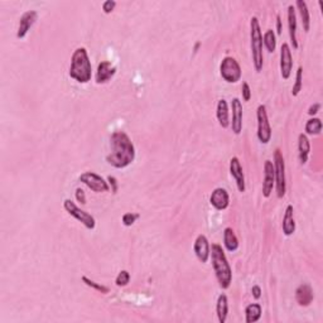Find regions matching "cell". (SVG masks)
Here are the masks:
<instances>
[{
  "label": "cell",
  "instance_id": "f546056e",
  "mask_svg": "<svg viewBox=\"0 0 323 323\" xmlns=\"http://www.w3.org/2000/svg\"><path fill=\"white\" fill-rule=\"evenodd\" d=\"M302 75H303V68L298 67L296 75V84H294L293 89H292V95H293V96H297V95L301 92L302 86H303V85H302V81H303L302 80Z\"/></svg>",
  "mask_w": 323,
  "mask_h": 323
},
{
  "label": "cell",
  "instance_id": "e0dca14e",
  "mask_svg": "<svg viewBox=\"0 0 323 323\" xmlns=\"http://www.w3.org/2000/svg\"><path fill=\"white\" fill-rule=\"evenodd\" d=\"M116 73V68L111 65L109 61H103L99 63L96 71V82L97 84H106L108 81H110Z\"/></svg>",
  "mask_w": 323,
  "mask_h": 323
},
{
  "label": "cell",
  "instance_id": "4316f807",
  "mask_svg": "<svg viewBox=\"0 0 323 323\" xmlns=\"http://www.w3.org/2000/svg\"><path fill=\"white\" fill-rule=\"evenodd\" d=\"M263 43H264V46L267 47V49L270 53H273L275 51V48H277V37H275V33L272 29L267 30L264 33V35H263Z\"/></svg>",
  "mask_w": 323,
  "mask_h": 323
},
{
  "label": "cell",
  "instance_id": "44dd1931",
  "mask_svg": "<svg viewBox=\"0 0 323 323\" xmlns=\"http://www.w3.org/2000/svg\"><path fill=\"white\" fill-rule=\"evenodd\" d=\"M288 28H289V37H291L293 48H298V40H297V15L296 9L293 5L288 6Z\"/></svg>",
  "mask_w": 323,
  "mask_h": 323
},
{
  "label": "cell",
  "instance_id": "5bb4252c",
  "mask_svg": "<svg viewBox=\"0 0 323 323\" xmlns=\"http://www.w3.org/2000/svg\"><path fill=\"white\" fill-rule=\"evenodd\" d=\"M210 203L211 206L216 208L218 211L226 210L229 207L230 203V197L229 193L225 188H216L213 189L212 194L210 197Z\"/></svg>",
  "mask_w": 323,
  "mask_h": 323
},
{
  "label": "cell",
  "instance_id": "74e56055",
  "mask_svg": "<svg viewBox=\"0 0 323 323\" xmlns=\"http://www.w3.org/2000/svg\"><path fill=\"white\" fill-rule=\"evenodd\" d=\"M320 108H321L320 104H315V105H312L310 108V110H308V115H311V116L316 115V114L318 113V110H320Z\"/></svg>",
  "mask_w": 323,
  "mask_h": 323
},
{
  "label": "cell",
  "instance_id": "7402d4cb",
  "mask_svg": "<svg viewBox=\"0 0 323 323\" xmlns=\"http://www.w3.org/2000/svg\"><path fill=\"white\" fill-rule=\"evenodd\" d=\"M298 151H299V161L302 164H306L308 161L311 152V143L306 134H299L298 137Z\"/></svg>",
  "mask_w": 323,
  "mask_h": 323
},
{
  "label": "cell",
  "instance_id": "9c48e42d",
  "mask_svg": "<svg viewBox=\"0 0 323 323\" xmlns=\"http://www.w3.org/2000/svg\"><path fill=\"white\" fill-rule=\"evenodd\" d=\"M80 182L89 187L91 191L101 193V192H108L110 189L109 183L104 179L101 175L96 174L94 172H85L80 175Z\"/></svg>",
  "mask_w": 323,
  "mask_h": 323
},
{
  "label": "cell",
  "instance_id": "1f68e13d",
  "mask_svg": "<svg viewBox=\"0 0 323 323\" xmlns=\"http://www.w3.org/2000/svg\"><path fill=\"white\" fill-rule=\"evenodd\" d=\"M138 217H139V215H137V213H125V215L123 216V224H124L125 226H132V225H134L135 220H137Z\"/></svg>",
  "mask_w": 323,
  "mask_h": 323
},
{
  "label": "cell",
  "instance_id": "4dcf8cb0",
  "mask_svg": "<svg viewBox=\"0 0 323 323\" xmlns=\"http://www.w3.org/2000/svg\"><path fill=\"white\" fill-rule=\"evenodd\" d=\"M129 282H130V274H129V272H127V270H121L115 279V284L118 287L128 286V284H129Z\"/></svg>",
  "mask_w": 323,
  "mask_h": 323
},
{
  "label": "cell",
  "instance_id": "5b68a950",
  "mask_svg": "<svg viewBox=\"0 0 323 323\" xmlns=\"http://www.w3.org/2000/svg\"><path fill=\"white\" fill-rule=\"evenodd\" d=\"M274 172H275V186H277V196L283 198L286 196V163L280 149L274 152Z\"/></svg>",
  "mask_w": 323,
  "mask_h": 323
},
{
  "label": "cell",
  "instance_id": "277c9868",
  "mask_svg": "<svg viewBox=\"0 0 323 323\" xmlns=\"http://www.w3.org/2000/svg\"><path fill=\"white\" fill-rule=\"evenodd\" d=\"M250 40H251V56L256 72L263 70L264 56H263V34H261L260 24L256 16L250 20Z\"/></svg>",
  "mask_w": 323,
  "mask_h": 323
},
{
  "label": "cell",
  "instance_id": "7a4b0ae2",
  "mask_svg": "<svg viewBox=\"0 0 323 323\" xmlns=\"http://www.w3.org/2000/svg\"><path fill=\"white\" fill-rule=\"evenodd\" d=\"M210 258L212 260V267L218 284L222 289H227L231 286L232 270L222 250V246L218 244H212V246H210Z\"/></svg>",
  "mask_w": 323,
  "mask_h": 323
},
{
  "label": "cell",
  "instance_id": "836d02e7",
  "mask_svg": "<svg viewBox=\"0 0 323 323\" xmlns=\"http://www.w3.org/2000/svg\"><path fill=\"white\" fill-rule=\"evenodd\" d=\"M116 6V1H114V0H106V1H104L103 4V10L105 14H110L111 11L114 10V8Z\"/></svg>",
  "mask_w": 323,
  "mask_h": 323
},
{
  "label": "cell",
  "instance_id": "7c38bea8",
  "mask_svg": "<svg viewBox=\"0 0 323 323\" xmlns=\"http://www.w3.org/2000/svg\"><path fill=\"white\" fill-rule=\"evenodd\" d=\"M275 184V172L273 162L267 161L264 164V182H263V194L264 197H269L272 194Z\"/></svg>",
  "mask_w": 323,
  "mask_h": 323
},
{
  "label": "cell",
  "instance_id": "d4e9b609",
  "mask_svg": "<svg viewBox=\"0 0 323 323\" xmlns=\"http://www.w3.org/2000/svg\"><path fill=\"white\" fill-rule=\"evenodd\" d=\"M224 244L225 248L229 251H236L239 248V240L235 235L234 230L231 227H226L224 231Z\"/></svg>",
  "mask_w": 323,
  "mask_h": 323
},
{
  "label": "cell",
  "instance_id": "cb8c5ba5",
  "mask_svg": "<svg viewBox=\"0 0 323 323\" xmlns=\"http://www.w3.org/2000/svg\"><path fill=\"white\" fill-rule=\"evenodd\" d=\"M296 5H297V8H298L299 14H301L303 29H305V32H310L311 16H310V10H308L307 3H306L305 0H297Z\"/></svg>",
  "mask_w": 323,
  "mask_h": 323
},
{
  "label": "cell",
  "instance_id": "9a60e30c",
  "mask_svg": "<svg viewBox=\"0 0 323 323\" xmlns=\"http://www.w3.org/2000/svg\"><path fill=\"white\" fill-rule=\"evenodd\" d=\"M230 173L236 180L237 189L240 192H245V175L242 172L241 163H240L237 157H232L231 161H230Z\"/></svg>",
  "mask_w": 323,
  "mask_h": 323
},
{
  "label": "cell",
  "instance_id": "8d00e7d4",
  "mask_svg": "<svg viewBox=\"0 0 323 323\" xmlns=\"http://www.w3.org/2000/svg\"><path fill=\"white\" fill-rule=\"evenodd\" d=\"M251 293H253L254 298L259 299L261 297V288L259 286H254L253 289H251Z\"/></svg>",
  "mask_w": 323,
  "mask_h": 323
},
{
  "label": "cell",
  "instance_id": "603a6c76",
  "mask_svg": "<svg viewBox=\"0 0 323 323\" xmlns=\"http://www.w3.org/2000/svg\"><path fill=\"white\" fill-rule=\"evenodd\" d=\"M216 313L220 323L226 322L227 313H229V302H227V297L225 294H221L217 299V305H216Z\"/></svg>",
  "mask_w": 323,
  "mask_h": 323
},
{
  "label": "cell",
  "instance_id": "4fadbf2b",
  "mask_svg": "<svg viewBox=\"0 0 323 323\" xmlns=\"http://www.w3.org/2000/svg\"><path fill=\"white\" fill-rule=\"evenodd\" d=\"M193 250L201 263H207V260L210 259V244H208V240L205 235H198L197 236L196 241H194Z\"/></svg>",
  "mask_w": 323,
  "mask_h": 323
},
{
  "label": "cell",
  "instance_id": "6da1fadb",
  "mask_svg": "<svg viewBox=\"0 0 323 323\" xmlns=\"http://www.w3.org/2000/svg\"><path fill=\"white\" fill-rule=\"evenodd\" d=\"M111 152L106 156L108 164L114 168H127L135 159V148L130 138L124 132H115L110 137Z\"/></svg>",
  "mask_w": 323,
  "mask_h": 323
},
{
  "label": "cell",
  "instance_id": "2e32d148",
  "mask_svg": "<svg viewBox=\"0 0 323 323\" xmlns=\"http://www.w3.org/2000/svg\"><path fill=\"white\" fill-rule=\"evenodd\" d=\"M232 109V121L230 123L232 128V132L236 135H239L242 130V105L237 97L232 99L231 101Z\"/></svg>",
  "mask_w": 323,
  "mask_h": 323
},
{
  "label": "cell",
  "instance_id": "52a82bcc",
  "mask_svg": "<svg viewBox=\"0 0 323 323\" xmlns=\"http://www.w3.org/2000/svg\"><path fill=\"white\" fill-rule=\"evenodd\" d=\"M63 208L67 211L68 215H71L72 217H75L76 220L80 221L81 224L84 225L86 229L94 230L95 226H96V221H95L94 216L87 213L86 211L81 210L78 206H76L75 202H72L71 199H65V201H63Z\"/></svg>",
  "mask_w": 323,
  "mask_h": 323
},
{
  "label": "cell",
  "instance_id": "ba28073f",
  "mask_svg": "<svg viewBox=\"0 0 323 323\" xmlns=\"http://www.w3.org/2000/svg\"><path fill=\"white\" fill-rule=\"evenodd\" d=\"M258 118V139L261 144H268L272 139V128L268 119L267 108L265 105H259L256 110Z\"/></svg>",
  "mask_w": 323,
  "mask_h": 323
},
{
  "label": "cell",
  "instance_id": "ffe728a7",
  "mask_svg": "<svg viewBox=\"0 0 323 323\" xmlns=\"http://www.w3.org/2000/svg\"><path fill=\"white\" fill-rule=\"evenodd\" d=\"M216 116H217L218 124L221 127L226 129L230 125V118H229V106H227L226 100L221 99L217 103V110H216Z\"/></svg>",
  "mask_w": 323,
  "mask_h": 323
},
{
  "label": "cell",
  "instance_id": "ac0fdd59",
  "mask_svg": "<svg viewBox=\"0 0 323 323\" xmlns=\"http://www.w3.org/2000/svg\"><path fill=\"white\" fill-rule=\"evenodd\" d=\"M313 289L308 284H301L296 289V301L301 307H308L313 302Z\"/></svg>",
  "mask_w": 323,
  "mask_h": 323
},
{
  "label": "cell",
  "instance_id": "83f0119b",
  "mask_svg": "<svg viewBox=\"0 0 323 323\" xmlns=\"http://www.w3.org/2000/svg\"><path fill=\"white\" fill-rule=\"evenodd\" d=\"M322 130V121L318 118H312L306 124V133L310 135H318Z\"/></svg>",
  "mask_w": 323,
  "mask_h": 323
},
{
  "label": "cell",
  "instance_id": "e575fe53",
  "mask_svg": "<svg viewBox=\"0 0 323 323\" xmlns=\"http://www.w3.org/2000/svg\"><path fill=\"white\" fill-rule=\"evenodd\" d=\"M76 199L80 202L81 205H86V196H85V191L82 188H77L75 192Z\"/></svg>",
  "mask_w": 323,
  "mask_h": 323
},
{
  "label": "cell",
  "instance_id": "d6a6232c",
  "mask_svg": "<svg viewBox=\"0 0 323 323\" xmlns=\"http://www.w3.org/2000/svg\"><path fill=\"white\" fill-rule=\"evenodd\" d=\"M241 90H242V99H244V101H250L251 90L248 82H244V84H242Z\"/></svg>",
  "mask_w": 323,
  "mask_h": 323
},
{
  "label": "cell",
  "instance_id": "30bf717a",
  "mask_svg": "<svg viewBox=\"0 0 323 323\" xmlns=\"http://www.w3.org/2000/svg\"><path fill=\"white\" fill-rule=\"evenodd\" d=\"M292 68H293V58H292L291 47L288 43H283L280 48V75L284 80L291 77Z\"/></svg>",
  "mask_w": 323,
  "mask_h": 323
},
{
  "label": "cell",
  "instance_id": "8992f818",
  "mask_svg": "<svg viewBox=\"0 0 323 323\" xmlns=\"http://www.w3.org/2000/svg\"><path fill=\"white\" fill-rule=\"evenodd\" d=\"M221 77L229 84H236L241 78V67L234 57H225L220 65Z\"/></svg>",
  "mask_w": 323,
  "mask_h": 323
},
{
  "label": "cell",
  "instance_id": "d6986e66",
  "mask_svg": "<svg viewBox=\"0 0 323 323\" xmlns=\"http://www.w3.org/2000/svg\"><path fill=\"white\" fill-rule=\"evenodd\" d=\"M294 208L292 205H288L286 208V213L283 217V232L286 236H291L296 231V222H294Z\"/></svg>",
  "mask_w": 323,
  "mask_h": 323
},
{
  "label": "cell",
  "instance_id": "3957f363",
  "mask_svg": "<svg viewBox=\"0 0 323 323\" xmlns=\"http://www.w3.org/2000/svg\"><path fill=\"white\" fill-rule=\"evenodd\" d=\"M70 77L77 81L78 84H87L91 81L92 67L86 48L80 47L73 52L71 57Z\"/></svg>",
  "mask_w": 323,
  "mask_h": 323
},
{
  "label": "cell",
  "instance_id": "8fae6325",
  "mask_svg": "<svg viewBox=\"0 0 323 323\" xmlns=\"http://www.w3.org/2000/svg\"><path fill=\"white\" fill-rule=\"evenodd\" d=\"M37 18L38 13L35 10H28L20 16V19H19L18 32H16V38H18V39H23V38L28 34V32H29L30 28L33 27Z\"/></svg>",
  "mask_w": 323,
  "mask_h": 323
},
{
  "label": "cell",
  "instance_id": "d590c367",
  "mask_svg": "<svg viewBox=\"0 0 323 323\" xmlns=\"http://www.w3.org/2000/svg\"><path fill=\"white\" fill-rule=\"evenodd\" d=\"M108 180H109V184H110V186H111V192H113V193H116V192H118V187H119L118 180H116V178L115 177H111V175H109Z\"/></svg>",
  "mask_w": 323,
  "mask_h": 323
},
{
  "label": "cell",
  "instance_id": "f35d334b",
  "mask_svg": "<svg viewBox=\"0 0 323 323\" xmlns=\"http://www.w3.org/2000/svg\"><path fill=\"white\" fill-rule=\"evenodd\" d=\"M277 32L278 34H282V19H280V15H277Z\"/></svg>",
  "mask_w": 323,
  "mask_h": 323
},
{
  "label": "cell",
  "instance_id": "f1b7e54d",
  "mask_svg": "<svg viewBox=\"0 0 323 323\" xmlns=\"http://www.w3.org/2000/svg\"><path fill=\"white\" fill-rule=\"evenodd\" d=\"M81 279H82V282H84L87 287H90V288L95 289V291L100 292V293H103V294L109 293V288H108V287L103 286V284H99V283H96V282H94V280L89 279V278L85 277V275L82 278H81Z\"/></svg>",
  "mask_w": 323,
  "mask_h": 323
},
{
  "label": "cell",
  "instance_id": "484cf974",
  "mask_svg": "<svg viewBox=\"0 0 323 323\" xmlns=\"http://www.w3.org/2000/svg\"><path fill=\"white\" fill-rule=\"evenodd\" d=\"M246 323H255L261 317V306L259 303H251L245 310Z\"/></svg>",
  "mask_w": 323,
  "mask_h": 323
}]
</instances>
